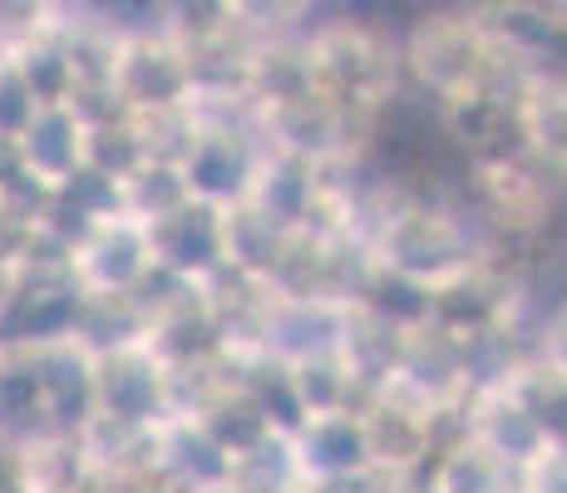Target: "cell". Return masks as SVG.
Returning a JSON list of instances; mask_svg holds the SVG:
<instances>
[{
  "instance_id": "obj_1",
  "label": "cell",
  "mask_w": 567,
  "mask_h": 493,
  "mask_svg": "<svg viewBox=\"0 0 567 493\" xmlns=\"http://www.w3.org/2000/svg\"><path fill=\"white\" fill-rule=\"evenodd\" d=\"M523 134L533 153L567 178V80L533 84V94L523 99Z\"/></svg>"
},
{
  "instance_id": "obj_2",
  "label": "cell",
  "mask_w": 567,
  "mask_h": 493,
  "mask_svg": "<svg viewBox=\"0 0 567 493\" xmlns=\"http://www.w3.org/2000/svg\"><path fill=\"white\" fill-rule=\"evenodd\" d=\"M528 493H567V440H553L528 464Z\"/></svg>"
},
{
  "instance_id": "obj_3",
  "label": "cell",
  "mask_w": 567,
  "mask_h": 493,
  "mask_svg": "<svg viewBox=\"0 0 567 493\" xmlns=\"http://www.w3.org/2000/svg\"><path fill=\"white\" fill-rule=\"evenodd\" d=\"M548 366H553V376L567 386V306L553 316V326H548Z\"/></svg>"
}]
</instances>
